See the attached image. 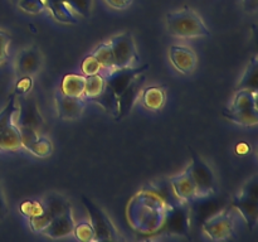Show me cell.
Returning a JSON list of instances; mask_svg holds the SVG:
<instances>
[{
	"mask_svg": "<svg viewBox=\"0 0 258 242\" xmlns=\"http://www.w3.org/2000/svg\"><path fill=\"white\" fill-rule=\"evenodd\" d=\"M27 149L39 158H48L53 153V144L47 136L39 135L37 140L30 144Z\"/></svg>",
	"mask_w": 258,
	"mask_h": 242,
	"instance_id": "484cf974",
	"label": "cell"
},
{
	"mask_svg": "<svg viewBox=\"0 0 258 242\" xmlns=\"http://www.w3.org/2000/svg\"><path fill=\"white\" fill-rule=\"evenodd\" d=\"M82 203L85 204L91 218V224L95 231V241H117L118 232L113 226L110 217L90 198L82 196Z\"/></svg>",
	"mask_w": 258,
	"mask_h": 242,
	"instance_id": "277c9868",
	"label": "cell"
},
{
	"mask_svg": "<svg viewBox=\"0 0 258 242\" xmlns=\"http://www.w3.org/2000/svg\"><path fill=\"white\" fill-rule=\"evenodd\" d=\"M149 70V65L140 66V67H126V68H117L111 72H108L107 77L105 78L106 85L113 90L116 95L122 93V91L131 83V81L139 76L140 73L146 72Z\"/></svg>",
	"mask_w": 258,
	"mask_h": 242,
	"instance_id": "7c38bea8",
	"label": "cell"
},
{
	"mask_svg": "<svg viewBox=\"0 0 258 242\" xmlns=\"http://www.w3.org/2000/svg\"><path fill=\"white\" fill-rule=\"evenodd\" d=\"M106 4L115 10H125L133 4L134 0H105Z\"/></svg>",
	"mask_w": 258,
	"mask_h": 242,
	"instance_id": "e575fe53",
	"label": "cell"
},
{
	"mask_svg": "<svg viewBox=\"0 0 258 242\" xmlns=\"http://www.w3.org/2000/svg\"><path fill=\"white\" fill-rule=\"evenodd\" d=\"M43 55L37 45H32L19 53L17 59V71L20 76H30L40 70Z\"/></svg>",
	"mask_w": 258,
	"mask_h": 242,
	"instance_id": "5bb4252c",
	"label": "cell"
},
{
	"mask_svg": "<svg viewBox=\"0 0 258 242\" xmlns=\"http://www.w3.org/2000/svg\"><path fill=\"white\" fill-rule=\"evenodd\" d=\"M169 58L174 68L185 76L191 75L198 65L197 53L186 45H171L169 48Z\"/></svg>",
	"mask_w": 258,
	"mask_h": 242,
	"instance_id": "8fae6325",
	"label": "cell"
},
{
	"mask_svg": "<svg viewBox=\"0 0 258 242\" xmlns=\"http://www.w3.org/2000/svg\"><path fill=\"white\" fill-rule=\"evenodd\" d=\"M73 234L78 241L90 242L95 241V231L91 222H80L73 227Z\"/></svg>",
	"mask_w": 258,
	"mask_h": 242,
	"instance_id": "4316f807",
	"label": "cell"
},
{
	"mask_svg": "<svg viewBox=\"0 0 258 242\" xmlns=\"http://www.w3.org/2000/svg\"><path fill=\"white\" fill-rule=\"evenodd\" d=\"M90 101L97 103L100 107H102L106 112H108L110 115H112L113 117H117L118 115V96L113 92V90L111 87H108L107 85L105 86V88L102 90V92L100 95H97L96 97L91 98Z\"/></svg>",
	"mask_w": 258,
	"mask_h": 242,
	"instance_id": "ffe728a7",
	"label": "cell"
},
{
	"mask_svg": "<svg viewBox=\"0 0 258 242\" xmlns=\"http://www.w3.org/2000/svg\"><path fill=\"white\" fill-rule=\"evenodd\" d=\"M86 76L76 75V73H68L63 77L62 85H60V92L63 95L72 96V97H82L85 91Z\"/></svg>",
	"mask_w": 258,
	"mask_h": 242,
	"instance_id": "d6986e66",
	"label": "cell"
},
{
	"mask_svg": "<svg viewBox=\"0 0 258 242\" xmlns=\"http://www.w3.org/2000/svg\"><path fill=\"white\" fill-rule=\"evenodd\" d=\"M223 116L233 123L242 126H253L258 123V110L251 108V110H242L231 112V111H223Z\"/></svg>",
	"mask_w": 258,
	"mask_h": 242,
	"instance_id": "603a6c76",
	"label": "cell"
},
{
	"mask_svg": "<svg viewBox=\"0 0 258 242\" xmlns=\"http://www.w3.org/2000/svg\"><path fill=\"white\" fill-rule=\"evenodd\" d=\"M204 233L213 241L228 239L233 233V218L227 211H221L209 217L203 223Z\"/></svg>",
	"mask_w": 258,
	"mask_h": 242,
	"instance_id": "ba28073f",
	"label": "cell"
},
{
	"mask_svg": "<svg viewBox=\"0 0 258 242\" xmlns=\"http://www.w3.org/2000/svg\"><path fill=\"white\" fill-rule=\"evenodd\" d=\"M10 35L4 30H0V66L8 59V49L10 44Z\"/></svg>",
	"mask_w": 258,
	"mask_h": 242,
	"instance_id": "836d02e7",
	"label": "cell"
},
{
	"mask_svg": "<svg viewBox=\"0 0 258 242\" xmlns=\"http://www.w3.org/2000/svg\"><path fill=\"white\" fill-rule=\"evenodd\" d=\"M43 211H44V206L42 201H24L20 204V212L28 218L39 216L43 213Z\"/></svg>",
	"mask_w": 258,
	"mask_h": 242,
	"instance_id": "f546056e",
	"label": "cell"
},
{
	"mask_svg": "<svg viewBox=\"0 0 258 242\" xmlns=\"http://www.w3.org/2000/svg\"><path fill=\"white\" fill-rule=\"evenodd\" d=\"M166 29L173 37L179 39L209 37L211 30L203 22L201 15L190 8L175 10L166 15Z\"/></svg>",
	"mask_w": 258,
	"mask_h": 242,
	"instance_id": "6da1fadb",
	"label": "cell"
},
{
	"mask_svg": "<svg viewBox=\"0 0 258 242\" xmlns=\"http://www.w3.org/2000/svg\"><path fill=\"white\" fill-rule=\"evenodd\" d=\"M45 8L57 22L64 24H77V15L63 0H45Z\"/></svg>",
	"mask_w": 258,
	"mask_h": 242,
	"instance_id": "ac0fdd59",
	"label": "cell"
},
{
	"mask_svg": "<svg viewBox=\"0 0 258 242\" xmlns=\"http://www.w3.org/2000/svg\"><path fill=\"white\" fill-rule=\"evenodd\" d=\"M8 213V204L7 199H5L4 192H3L2 187H0V219L4 218Z\"/></svg>",
	"mask_w": 258,
	"mask_h": 242,
	"instance_id": "d590c367",
	"label": "cell"
},
{
	"mask_svg": "<svg viewBox=\"0 0 258 242\" xmlns=\"http://www.w3.org/2000/svg\"><path fill=\"white\" fill-rule=\"evenodd\" d=\"M189 166L197 187V198H204L213 194L217 189L216 175L211 166L194 150H191V164Z\"/></svg>",
	"mask_w": 258,
	"mask_h": 242,
	"instance_id": "8992f818",
	"label": "cell"
},
{
	"mask_svg": "<svg viewBox=\"0 0 258 242\" xmlns=\"http://www.w3.org/2000/svg\"><path fill=\"white\" fill-rule=\"evenodd\" d=\"M145 72L140 73L131 81L130 85L122 91V93L118 95V115L116 117V121H120L121 118L126 117L131 112L136 101L140 97V93L143 91L144 85H145Z\"/></svg>",
	"mask_w": 258,
	"mask_h": 242,
	"instance_id": "9c48e42d",
	"label": "cell"
},
{
	"mask_svg": "<svg viewBox=\"0 0 258 242\" xmlns=\"http://www.w3.org/2000/svg\"><path fill=\"white\" fill-rule=\"evenodd\" d=\"M168 231L170 233H188L189 231V208L186 203L176 202L171 206L166 221Z\"/></svg>",
	"mask_w": 258,
	"mask_h": 242,
	"instance_id": "9a60e30c",
	"label": "cell"
},
{
	"mask_svg": "<svg viewBox=\"0 0 258 242\" xmlns=\"http://www.w3.org/2000/svg\"><path fill=\"white\" fill-rule=\"evenodd\" d=\"M17 111V95L13 93L7 106L0 111V151H17L23 148L19 128L13 121Z\"/></svg>",
	"mask_w": 258,
	"mask_h": 242,
	"instance_id": "7a4b0ae2",
	"label": "cell"
},
{
	"mask_svg": "<svg viewBox=\"0 0 258 242\" xmlns=\"http://www.w3.org/2000/svg\"><path fill=\"white\" fill-rule=\"evenodd\" d=\"M76 15L88 18L92 10L93 0H63Z\"/></svg>",
	"mask_w": 258,
	"mask_h": 242,
	"instance_id": "83f0119b",
	"label": "cell"
},
{
	"mask_svg": "<svg viewBox=\"0 0 258 242\" xmlns=\"http://www.w3.org/2000/svg\"><path fill=\"white\" fill-rule=\"evenodd\" d=\"M19 128V126H18ZM19 131H20V138H22V145L23 148L27 149L28 146L30 145L32 143H34L35 140L38 139V136H39V134L37 133L35 130H33V129L30 128H19Z\"/></svg>",
	"mask_w": 258,
	"mask_h": 242,
	"instance_id": "1f68e13d",
	"label": "cell"
},
{
	"mask_svg": "<svg viewBox=\"0 0 258 242\" xmlns=\"http://www.w3.org/2000/svg\"><path fill=\"white\" fill-rule=\"evenodd\" d=\"M113 53L115 68L134 67L139 60L138 48H136L135 39L131 32H123L121 34L115 35L108 40Z\"/></svg>",
	"mask_w": 258,
	"mask_h": 242,
	"instance_id": "5b68a950",
	"label": "cell"
},
{
	"mask_svg": "<svg viewBox=\"0 0 258 242\" xmlns=\"http://www.w3.org/2000/svg\"><path fill=\"white\" fill-rule=\"evenodd\" d=\"M92 54L97 58L102 70H106L107 72L113 71V68H115V60H113V53L110 43H101L100 45H97V47L95 48Z\"/></svg>",
	"mask_w": 258,
	"mask_h": 242,
	"instance_id": "cb8c5ba5",
	"label": "cell"
},
{
	"mask_svg": "<svg viewBox=\"0 0 258 242\" xmlns=\"http://www.w3.org/2000/svg\"><path fill=\"white\" fill-rule=\"evenodd\" d=\"M251 108H257V92L249 90H237L232 105L227 111L236 112V111L251 110Z\"/></svg>",
	"mask_w": 258,
	"mask_h": 242,
	"instance_id": "44dd1931",
	"label": "cell"
},
{
	"mask_svg": "<svg viewBox=\"0 0 258 242\" xmlns=\"http://www.w3.org/2000/svg\"><path fill=\"white\" fill-rule=\"evenodd\" d=\"M18 8L23 12L29 13V14H40L44 10H47L45 3L43 0H19Z\"/></svg>",
	"mask_w": 258,
	"mask_h": 242,
	"instance_id": "f1b7e54d",
	"label": "cell"
},
{
	"mask_svg": "<svg viewBox=\"0 0 258 242\" xmlns=\"http://www.w3.org/2000/svg\"><path fill=\"white\" fill-rule=\"evenodd\" d=\"M33 87V81L30 78V76H22L19 81H18L17 86H15L14 93L18 96H24L32 90Z\"/></svg>",
	"mask_w": 258,
	"mask_h": 242,
	"instance_id": "d6a6232c",
	"label": "cell"
},
{
	"mask_svg": "<svg viewBox=\"0 0 258 242\" xmlns=\"http://www.w3.org/2000/svg\"><path fill=\"white\" fill-rule=\"evenodd\" d=\"M81 70H82L83 75L85 76H92L96 73H100L101 68L100 62H98L97 58L91 53L87 57H85V59L82 60V65H81Z\"/></svg>",
	"mask_w": 258,
	"mask_h": 242,
	"instance_id": "4dcf8cb0",
	"label": "cell"
},
{
	"mask_svg": "<svg viewBox=\"0 0 258 242\" xmlns=\"http://www.w3.org/2000/svg\"><path fill=\"white\" fill-rule=\"evenodd\" d=\"M234 208L241 213L249 229L257 224L258 217V184L257 176H253L246 183L232 202Z\"/></svg>",
	"mask_w": 258,
	"mask_h": 242,
	"instance_id": "3957f363",
	"label": "cell"
},
{
	"mask_svg": "<svg viewBox=\"0 0 258 242\" xmlns=\"http://www.w3.org/2000/svg\"><path fill=\"white\" fill-rule=\"evenodd\" d=\"M55 103H57L58 117L64 121H73L80 118L86 107L82 97L63 95L60 91L55 93Z\"/></svg>",
	"mask_w": 258,
	"mask_h": 242,
	"instance_id": "4fadbf2b",
	"label": "cell"
},
{
	"mask_svg": "<svg viewBox=\"0 0 258 242\" xmlns=\"http://www.w3.org/2000/svg\"><path fill=\"white\" fill-rule=\"evenodd\" d=\"M18 118L17 125L19 128H30L35 130L37 133L42 131L44 129L45 123L43 118L42 113L39 112L38 103L34 97L32 96H18Z\"/></svg>",
	"mask_w": 258,
	"mask_h": 242,
	"instance_id": "52a82bcc",
	"label": "cell"
},
{
	"mask_svg": "<svg viewBox=\"0 0 258 242\" xmlns=\"http://www.w3.org/2000/svg\"><path fill=\"white\" fill-rule=\"evenodd\" d=\"M75 224L72 208H68L62 214L54 217L50 223L45 227L43 233L50 238H62V237L72 234Z\"/></svg>",
	"mask_w": 258,
	"mask_h": 242,
	"instance_id": "2e32d148",
	"label": "cell"
},
{
	"mask_svg": "<svg viewBox=\"0 0 258 242\" xmlns=\"http://www.w3.org/2000/svg\"><path fill=\"white\" fill-rule=\"evenodd\" d=\"M106 86L105 77L100 75V73H96L92 76H86V83H85V91H83V97H86L87 100L96 97L97 95H100L102 92V90Z\"/></svg>",
	"mask_w": 258,
	"mask_h": 242,
	"instance_id": "d4e9b609",
	"label": "cell"
},
{
	"mask_svg": "<svg viewBox=\"0 0 258 242\" xmlns=\"http://www.w3.org/2000/svg\"><path fill=\"white\" fill-rule=\"evenodd\" d=\"M237 90H249L257 92L258 91V57L253 55L242 76L241 81L237 85Z\"/></svg>",
	"mask_w": 258,
	"mask_h": 242,
	"instance_id": "7402d4cb",
	"label": "cell"
},
{
	"mask_svg": "<svg viewBox=\"0 0 258 242\" xmlns=\"http://www.w3.org/2000/svg\"><path fill=\"white\" fill-rule=\"evenodd\" d=\"M140 102L150 111H160L166 102V86L144 87L139 97Z\"/></svg>",
	"mask_w": 258,
	"mask_h": 242,
	"instance_id": "e0dca14e",
	"label": "cell"
},
{
	"mask_svg": "<svg viewBox=\"0 0 258 242\" xmlns=\"http://www.w3.org/2000/svg\"><path fill=\"white\" fill-rule=\"evenodd\" d=\"M243 8L246 13H254L258 9V0H243Z\"/></svg>",
	"mask_w": 258,
	"mask_h": 242,
	"instance_id": "8d00e7d4",
	"label": "cell"
},
{
	"mask_svg": "<svg viewBox=\"0 0 258 242\" xmlns=\"http://www.w3.org/2000/svg\"><path fill=\"white\" fill-rule=\"evenodd\" d=\"M169 184L175 198L181 203L189 204L197 199V187L191 175L190 166H188L183 173L170 178Z\"/></svg>",
	"mask_w": 258,
	"mask_h": 242,
	"instance_id": "30bf717a",
	"label": "cell"
}]
</instances>
